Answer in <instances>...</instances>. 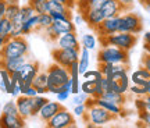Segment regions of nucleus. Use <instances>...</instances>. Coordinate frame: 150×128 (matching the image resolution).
Listing matches in <instances>:
<instances>
[{"instance_id": "18", "label": "nucleus", "mask_w": 150, "mask_h": 128, "mask_svg": "<svg viewBox=\"0 0 150 128\" xmlns=\"http://www.w3.org/2000/svg\"><path fill=\"white\" fill-rule=\"evenodd\" d=\"M3 59V57H1ZM28 61L27 56H21V57H11V59H3L1 60V68H6L8 73H14V71H20L21 67Z\"/></svg>"}, {"instance_id": "54", "label": "nucleus", "mask_w": 150, "mask_h": 128, "mask_svg": "<svg viewBox=\"0 0 150 128\" xmlns=\"http://www.w3.org/2000/svg\"><path fill=\"white\" fill-rule=\"evenodd\" d=\"M75 1H78V0H75Z\"/></svg>"}, {"instance_id": "50", "label": "nucleus", "mask_w": 150, "mask_h": 128, "mask_svg": "<svg viewBox=\"0 0 150 128\" xmlns=\"http://www.w3.org/2000/svg\"><path fill=\"white\" fill-rule=\"evenodd\" d=\"M143 49H145L146 52H150V46H149V45H143Z\"/></svg>"}, {"instance_id": "47", "label": "nucleus", "mask_w": 150, "mask_h": 128, "mask_svg": "<svg viewBox=\"0 0 150 128\" xmlns=\"http://www.w3.org/2000/svg\"><path fill=\"white\" fill-rule=\"evenodd\" d=\"M145 100H146V109L150 112V93H146L145 95Z\"/></svg>"}, {"instance_id": "9", "label": "nucleus", "mask_w": 150, "mask_h": 128, "mask_svg": "<svg viewBox=\"0 0 150 128\" xmlns=\"http://www.w3.org/2000/svg\"><path fill=\"white\" fill-rule=\"evenodd\" d=\"M49 128H70L75 127V118L74 114L70 113L67 109L61 107L59 112L46 123Z\"/></svg>"}, {"instance_id": "6", "label": "nucleus", "mask_w": 150, "mask_h": 128, "mask_svg": "<svg viewBox=\"0 0 150 128\" xmlns=\"http://www.w3.org/2000/svg\"><path fill=\"white\" fill-rule=\"evenodd\" d=\"M143 29V21L140 16L136 13H124L120 16V24H118V31L120 32H129L138 35Z\"/></svg>"}, {"instance_id": "40", "label": "nucleus", "mask_w": 150, "mask_h": 128, "mask_svg": "<svg viewBox=\"0 0 150 128\" xmlns=\"http://www.w3.org/2000/svg\"><path fill=\"white\" fill-rule=\"evenodd\" d=\"M135 107H136L138 112H140V110H147V109H146L145 96H138V97L135 99Z\"/></svg>"}, {"instance_id": "33", "label": "nucleus", "mask_w": 150, "mask_h": 128, "mask_svg": "<svg viewBox=\"0 0 150 128\" xmlns=\"http://www.w3.org/2000/svg\"><path fill=\"white\" fill-rule=\"evenodd\" d=\"M20 7H21V6L18 4V3H7V10H6L4 17H7L8 20H13V18L18 14Z\"/></svg>"}, {"instance_id": "11", "label": "nucleus", "mask_w": 150, "mask_h": 128, "mask_svg": "<svg viewBox=\"0 0 150 128\" xmlns=\"http://www.w3.org/2000/svg\"><path fill=\"white\" fill-rule=\"evenodd\" d=\"M17 109H18V114L24 117L25 120L29 117H35V112H33V97L25 95L17 96Z\"/></svg>"}, {"instance_id": "25", "label": "nucleus", "mask_w": 150, "mask_h": 128, "mask_svg": "<svg viewBox=\"0 0 150 128\" xmlns=\"http://www.w3.org/2000/svg\"><path fill=\"white\" fill-rule=\"evenodd\" d=\"M102 97L114 102V103H117L120 106H124L127 103V93H118V92H114V91H106V92H103Z\"/></svg>"}, {"instance_id": "7", "label": "nucleus", "mask_w": 150, "mask_h": 128, "mask_svg": "<svg viewBox=\"0 0 150 128\" xmlns=\"http://www.w3.org/2000/svg\"><path fill=\"white\" fill-rule=\"evenodd\" d=\"M70 31H75V24L72 20H53L52 25L45 29V35L47 39L56 42L60 35Z\"/></svg>"}, {"instance_id": "23", "label": "nucleus", "mask_w": 150, "mask_h": 128, "mask_svg": "<svg viewBox=\"0 0 150 128\" xmlns=\"http://www.w3.org/2000/svg\"><path fill=\"white\" fill-rule=\"evenodd\" d=\"M71 10H72V9L67 7V6L63 4V3H59V1L47 0V3H46V13H49V14H52V13H64V14L72 16Z\"/></svg>"}, {"instance_id": "39", "label": "nucleus", "mask_w": 150, "mask_h": 128, "mask_svg": "<svg viewBox=\"0 0 150 128\" xmlns=\"http://www.w3.org/2000/svg\"><path fill=\"white\" fill-rule=\"evenodd\" d=\"M140 65L145 67L147 71L150 73V52H146L142 54V59H140Z\"/></svg>"}, {"instance_id": "13", "label": "nucleus", "mask_w": 150, "mask_h": 128, "mask_svg": "<svg viewBox=\"0 0 150 128\" xmlns=\"http://www.w3.org/2000/svg\"><path fill=\"white\" fill-rule=\"evenodd\" d=\"M56 45H57V48L61 49H81L79 41H78V36H76L75 31L65 32L63 35H60L56 39Z\"/></svg>"}, {"instance_id": "48", "label": "nucleus", "mask_w": 150, "mask_h": 128, "mask_svg": "<svg viewBox=\"0 0 150 128\" xmlns=\"http://www.w3.org/2000/svg\"><path fill=\"white\" fill-rule=\"evenodd\" d=\"M145 45H149L150 46V31L145 33Z\"/></svg>"}, {"instance_id": "49", "label": "nucleus", "mask_w": 150, "mask_h": 128, "mask_svg": "<svg viewBox=\"0 0 150 128\" xmlns=\"http://www.w3.org/2000/svg\"><path fill=\"white\" fill-rule=\"evenodd\" d=\"M145 89H146V93H150V78L147 80V82H146Z\"/></svg>"}, {"instance_id": "5", "label": "nucleus", "mask_w": 150, "mask_h": 128, "mask_svg": "<svg viewBox=\"0 0 150 128\" xmlns=\"http://www.w3.org/2000/svg\"><path fill=\"white\" fill-rule=\"evenodd\" d=\"M118 116L112 114V113L107 112L106 109H103L102 106H99L96 103H93L91 106H88L86 113L83 114V120L86 123H92L95 125H104V124L110 123L112 120H115Z\"/></svg>"}, {"instance_id": "52", "label": "nucleus", "mask_w": 150, "mask_h": 128, "mask_svg": "<svg viewBox=\"0 0 150 128\" xmlns=\"http://www.w3.org/2000/svg\"><path fill=\"white\" fill-rule=\"evenodd\" d=\"M1 60L3 59H1V54H0V68H1Z\"/></svg>"}, {"instance_id": "37", "label": "nucleus", "mask_w": 150, "mask_h": 128, "mask_svg": "<svg viewBox=\"0 0 150 128\" xmlns=\"http://www.w3.org/2000/svg\"><path fill=\"white\" fill-rule=\"evenodd\" d=\"M88 97H89V96L86 95L85 92L81 91L79 93L74 95V97H72V103H74V105H83V103H86Z\"/></svg>"}, {"instance_id": "4", "label": "nucleus", "mask_w": 150, "mask_h": 128, "mask_svg": "<svg viewBox=\"0 0 150 128\" xmlns=\"http://www.w3.org/2000/svg\"><path fill=\"white\" fill-rule=\"evenodd\" d=\"M97 61L111 64H129V53L115 46H102L97 53Z\"/></svg>"}, {"instance_id": "51", "label": "nucleus", "mask_w": 150, "mask_h": 128, "mask_svg": "<svg viewBox=\"0 0 150 128\" xmlns=\"http://www.w3.org/2000/svg\"><path fill=\"white\" fill-rule=\"evenodd\" d=\"M18 0H7V3H17Z\"/></svg>"}, {"instance_id": "30", "label": "nucleus", "mask_w": 150, "mask_h": 128, "mask_svg": "<svg viewBox=\"0 0 150 128\" xmlns=\"http://www.w3.org/2000/svg\"><path fill=\"white\" fill-rule=\"evenodd\" d=\"M81 91L85 92L88 96H95V92H96V82H95V80H85L81 84Z\"/></svg>"}, {"instance_id": "20", "label": "nucleus", "mask_w": 150, "mask_h": 128, "mask_svg": "<svg viewBox=\"0 0 150 128\" xmlns=\"http://www.w3.org/2000/svg\"><path fill=\"white\" fill-rule=\"evenodd\" d=\"M32 86H35L38 95L47 93V74L46 71H39L32 81Z\"/></svg>"}, {"instance_id": "41", "label": "nucleus", "mask_w": 150, "mask_h": 128, "mask_svg": "<svg viewBox=\"0 0 150 128\" xmlns=\"http://www.w3.org/2000/svg\"><path fill=\"white\" fill-rule=\"evenodd\" d=\"M86 105H74V116H78V117H83V114L86 113Z\"/></svg>"}, {"instance_id": "28", "label": "nucleus", "mask_w": 150, "mask_h": 128, "mask_svg": "<svg viewBox=\"0 0 150 128\" xmlns=\"http://www.w3.org/2000/svg\"><path fill=\"white\" fill-rule=\"evenodd\" d=\"M13 29V22L7 17H0V36L8 39Z\"/></svg>"}, {"instance_id": "53", "label": "nucleus", "mask_w": 150, "mask_h": 128, "mask_svg": "<svg viewBox=\"0 0 150 128\" xmlns=\"http://www.w3.org/2000/svg\"><path fill=\"white\" fill-rule=\"evenodd\" d=\"M1 113H3V112H1V107H0V116H1Z\"/></svg>"}, {"instance_id": "1", "label": "nucleus", "mask_w": 150, "mask_h": 128, "mask_svg": "<svg viewBox=\"0 0 150 128\" xmlns=\"http://www.w3.org/2000/svg\"><path fill=\"white\" fill-rule=\"evenodd\" d=\"M47 74V92L49 93H59L63 91V86L67 81H70V70L57 63L50 64L46 70Z\"/></svg>"}, {"instance_id": "8", "label": "nucleus", "mask_w": 150, "mask_h": 128, "mask_svg": "<svg viewBox=\"0 0 150 128\" xmlns=\"http://www.w3.org/2000/svg\"><path fill=\"white\" fill-rule=\"evenodd\" d=\"M79 50L81 49H61L56 48L52 52V57H53L54 63L60 64L63 67H70L71 64L76 61L79 57Z\"/></svg>"}, {"instance_id": "36", "label": "nucleus", "mask_w": 150, "mask_h": 128, "mask_svg": "<svg viewBox=\"0 0 150 128\" xmlns=\"http://www.w3.org/2000/svg\"><path fill=\"white\" fill-rule=\"evenodd\" d=\"M83 78L85 80H96V78H102L103 74L100 73V70L96 68V70H86L83 73Z\"/></svg>"}, {"instance_id": "24", "label": "nucleus", "mask_w": 150, "mask_h": 128, "mask_svg": "<svg viewBox=\"0 0 150 128\" xmlns=\"http://www.w3.org/2000/svg\"><path fill=\"white\" fill-rule=\"evenodd\" d=\"M38 24H39V14H33L31 18H28L25 22H22V35H29L31 32L38 31Z\"/></svg>"}, {"instance_id": "19", "label": "nucleus", "mask_w": 150, "mask_h": 128, "mask_svg": "<svg viewBox=\"0 0 150 128\" xmlns=\"http://www.w3.org/2000/svg\"><path fill=\"white\" fill-rule=\"evenodd\" d=\"M93 97V96H92ZM93 100L96 105L99 106H102L103 109H106L107 112L112 113V114H115V116H120V114H122V106H120L117 103H114L111 100H107V99H104V97H93Z\"/></svg>"}, {"instance_id": "29", "label": "nucleus", "mask_w": 150, "mask_h": 128, "mask_svg": "<svg viewBox=\"0 0 150 128\" xmlns=\"http://www.w3.org/2000/svg\"><path fill=\"white\" fill-rule=\"evenodd\" d=\"M53 22V18L49 13H42L39 14V24H38V31H45L46 28H49Z\"/></svg>"}, {"instance_id": "35", "label": "nucleus", "mask_w": 150, "mask_h": 128, "mask_svg": "<svg viewBox=\"0 0 150 128\" xmlns=\"http://www.w3.org/2000/svg\"><path fill=\"white\" fill-rule=\"evenodd\" d=\"M49 99L47 97H45L43 95H36L33 97V112H35V116H38V113L40 110V107L47 102Z\"/></svg>"}, {"instance_id": "2", "label": "nucleus", "mask_w": 150, "mask_h": 128, "mask_svg": "<svg viewBox=\"0 0 150 128\" xmlns=\"http://www.w3.org/2000/svg\"><path fill=\"white\" fill-rule=\"evenodd\" d=\"M99 42L102 46H115L129 52L138 42V35L129 33V32H115L107 36H99Z\"/></svg>"}, {"instance_id": "38", "label": "nucleus", "mask_w": 150, "mask_h": 128, "mask_svg": "<svg viewBox=\"0 0 150 128\" xmlns=\"http://www.w3.org/2000/svg\"><path fill=\"white\" fill-rule=\"evenodd\" d=\"M129 92H131V93H134V95H136V96H145L146 95L145 86L135 85V84H132V85L129 86Z\"/></svg>"}, {"instance_id": "26", "label": "nucleus", "mask_w": 150, "mask_h": 128, "mask_svg": "<svg viewBox=\"0 0 150 128\" xmlns=\"http://www.w3.org/2000/svg\"><path fill=\"white\" fill-rule=\"evenodd\" d=\"M0 89L1 92H11V74L6 68H0Z\"/></svg>"}, {"instance_id": "42", "label": "nucleus", "mask_w": 150, "mask_h": 128, "mask_svg": "<svg viewBox=\"0 0 150 128\" xmlns=\"http://www.w3.org/2000/svg\"><path fill=\"white\" fill-rule=\"evenodd\" d=\"M118 3L121 4L124 13H127V11H129L132 9V6L135 4V0H118Z\"/></svg>"}, {"instance_id": "45", "label": "nucleus", "mask_w": 150, "mask_h": 128, "mask_svg": "<svg viewBox=\"0 0 150 128\" xmlns=\"http://www.w3.org/2000/svg\"><path fill=\"white\" fill-rule=\"evenodd\" d=\"M72 21H74L75 25H81V24H85V20H83V17L81 16V14H78V16H75Z\"/></svg>"}, {"instance_id": "17", "label": "nucleus", "mask_w": 150, "mask_h": 128, "mask_svg": "<svg viewBox=\"0 0 150 128\" xmlns=\"http://www.w3.org/2000/svg\"><path fill=\"white\" fill-rule=\"evenodd\" d=\"M100 10H102L104 18L120 16L121 13H124L121 4L118 3V0H104V3L100 7Z\"/></svg>"}, {"instance_id": "21", "label": "nucleus", "mask_w": 150, "mask_h": 128, "mask_svg": "<svg viewBox=\"0 0 150 128\" xmlns=\"http://www.w3.org/2000/svg\"><path fill=\"white\" fill-rule=\"evenodd\" d=\"M149 78H150V73L145 68V67H142V65H140L136 71H134V73H132V75H131V80H129V81H131L132 84H135V85L145 86Z\"/></svg>"}, {"instance_id": "22", "label": "nucleus", "mask_w": 150, "mask_h": 128, "mask_svg": "<svg viewBox=\"0 0 150 128\" xmlns=\"http://www.w3.org/2000/svg\"><path fill=\"white\" fill-rule=\"evenodd\" d=\"M89 63H91V50L82 46L79 50V57H78V70L81 75L89 68Z\"/></svg>"}, {"instance_id": "15", "label": "nucleus", "mask_w": 150, "mask_h": 128, "mask_svg": "<svg viewBox=\"0 0 150 128\" xmlns=\"http://www.w3.org/2000/svg\"><path fill=\"white\" fill-rule=\"evenodd\" d=\"M61 107H63V105H61L59 100L57 102L47 100L42 107H40V110H39V113H38V117L40 118L43 123H47L49 120L53 117L54 114L59 112Z\"/></svg>"}, {"instance_id": "3", "label": "nucleus", "mask_w": 150, "mask_h": 128, "mask_svg": "<svg viewBox=\"0 0 150 128\" xmlns=\"http://www.w3.org/2000/svg\"><path fill=\"white\" fill-rule=\"evenodd\" d=\"M29 52V45L25 41L24 36H17V38H8L6 45L1 49V57L3 59H11V57H21V56H27Z\"/></svg>"}, {"instance_id": "14", "label": "nucleus", "mask_w": 150, "mask_h": 128, "mask_svg": "<svg viewBox=\"0 0 150 128\" xmlns=\"http://www.w3.org/2000/svg\"><path fill=\"white\" fill-rule=\"evenodd\" d=\"M79 14L83 17L86 24L91 28H93V29L104 20V16H103L100 9H86V10L79 11Z\"/></svg>"}, {"instance_id": "46", "label": "nucleus", "mask_w": 150, "mask_h": 128, "mask_svg": "<svg viewBox=\"0 0 150 128\" xmlns=\"http://www.w3.org/2000/svg\"><path fill=\"white\" fill-rule=\"evenodd\" d=\"M140 4L145 7V10L150 13V0H140Z\"/></svg>"}, {"instance_id": "12", "label": "nucleus", "mask_w": 150, "mask_h": 128, "mask_svg": "<svg viewBox=\"0 0 150 128\" xmlns=\"http://www.w3.org/2000/svg\"><path fill=\"white\" fill-rule=\"evenodd\" d=\"M40 71L39 63L36 61H25V64L21 67L20 74H21V80L24 81L25 85H32L33 78L36 77V74Z\"/></svg>"}, {"instance_id": "16", "label": "nucleus", "mask_w": 150, "mask_h": 128, "mask_svg": "<svg viewBox=\"0 0 150 128\" xmlns=\"http://www.w3.org/2000/svg\"><path fill=\"white\" fill-rule=\"evenodd\" d=\"M25 127V118L20 114H4L0 116V128H22Z\"/></svg>"}, {"instance_id": "44", "label": "nucleus", "mask_w": 150, "mask_h": 128, "mask_svg": "<svg viewBox=\"0 0 150 128\" xmlns=\"http://www.w3.org/2000/svg\"><path fill=\"white\" fill-rule=\"evenodd\" d=\"M7 10V0H0V17H4Z\"/></svg>"}, {"instance_id": "10", "label": "nucleus", "mask_w": 150, "mask_h": 128, "mask_svg": "<svg viewBox=\"0 0 150 128\" xmlns=\"http://www.w3.org/2000/svg\"><path fill=\"white\" fill-rule=\"evenodd\" d=\"M120 16H121V14H120ZM120 16L104 18V20L95 28V31L97 32V35H99V36H107V35H111V33L118 32Z\"/></svg>"}, {"instance_id": "32", "label": "nucleus", "mask_w": 150, "mask_h": 128, "mask_svg": "<svg viewBox=\"0 0 150 128\" xmlns=\"http://www.w3.org/2000/svg\"><path fill=\"white\" fill-rule=\"evenodd\" d=\"M46 3H47V0H29L28 1V4L35 10L36 14L46 13Z\"/></svg>"}, {"instance_id": "34", "label": "nucleus", "mask_w": 150, "mask_h": 128, "mask_svg": "<svg viewBox=\"0 0 150 128\" xmlns=\"http://www.w3.org/2000/svg\"><path fill=\"white\" fill-rule=\"evenodd\" d=\"M1 112L4 114H18V109H17V103L16 100H8L6 102L3 107H1Z\"/></svg>"}, {"instance_id": "43", "label": "nucleus", "mask_w": 150, "mask_h": 128, "mask_svg": "<svg viewBox=\"0 0 150 128\" xmlns=\"http://www.w3.org/2000/svg\"><path fill=\"white\" fill-rule=\"evenodd\" d=\"M71 92L68 91H60L59 93H56V96H57V100L60 102V103H63V102H65L68 97H70Z\"/></svg>"}, {"instance_id": "27", "label": "nucleus", "mask_w": 150, "mask_h": 128, "mask_svg": "<svg viewBox=\"0 0 150 128\" xmlns=\"http://www.w3.org/2000/svg\"><path fill=\"white\" fill-rule=\"evenodd\" d=\"M104 3V0H78L76 6L78 10H86V9H100L102 4Z\"/></svg>"}, {"instance_id": "31", "label": "nucleus", "mask_w": 150, "mask_h": 128, "mask_svg": "<svg viewBox=\"0 0 150 128\" xmlns=\"http://www.w3.org/2000/svg\"><path fill=\"white\" fill-rule=\"evenodd\" d=\"M96 36L95 35H92V33H85L83 36H82V46L86 49H89V50H93V49H96Z\"/></svg>"}]
</instances>
